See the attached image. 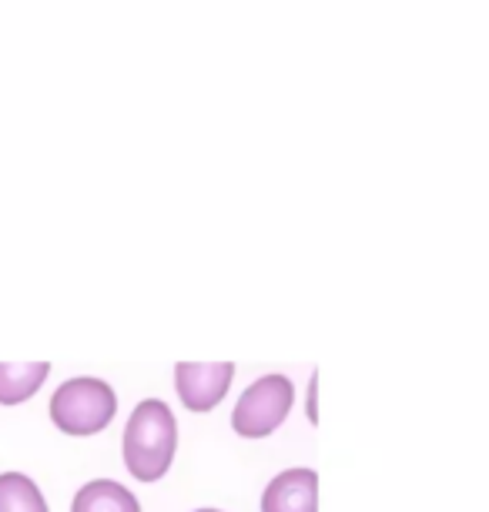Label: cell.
I'll return each mask as SVG.
<instances>
[{"label":"cell","instance_id":"obj_8","mask_svg":"<svg viewBox=\"0 0 489 512\" xmlns=\"http://www.w3.org/2000/svg\"><path fill=\"white\" fill-rule=\"evenodd\" d=\"M0 512H47V502L34 479L21 472H4L0 476Z\"/></svg>","mask_w":489,"mask_h":512},{"label":"cell","instance_id":"obj_2","mask_svg":"<svg viewBox=\"0 0 489 512\" xmlns=\"http://www.w3.org/2000/svg\"><path fill=\"white\" fill-rule=\"evenodd\" d=\"M118 412V395L104 379H71L54 392L51 419L67 436H94Z\"/></svg>","mask_w":489,"mask_h":512},{"label":"cell","instance_id":"obj_4","mask_svg":"<svg viewBox=\"0 0 489 512\" xmlns=\"http://www.w3.org/2000/svg\"><path fill=\"white\" fill-rule=\"evenodd\" d=\"M232 379H235L232 362H212V365L178 362L175 365V389L191 412H212L215 405L225 399Z\"/></svg>","mask_w":489,"mask_h":512},{"label":"cell","instance_id":"obj_6","mask_svg":"<svg viewBox=\"0 0 489 512\" xmlns=\"http://www.w3.org/2000/svg\"><path fill=\"white\" fill-rule=\"evenodd\" d=\"M71 512H141L131 489H124L114 479H94L78 496H74Z\"/></svg>","mask_w":489,"mask_h":512},{"label":"cell","instance_id":"obj_1","mask_svg":"<svg viewBox=\"0 0 489 512\" xmlns=\"http://www.w3.org/2000/svg\"><path fill=\"white\" fill-rule=\"evenodd\" d=\"M178 446V422L165 402L145 399L124 429V466L134 479L155 482L168 472Z\"/></svg>","mask_w":489,"mask_h":512},{"label":"cell","instance_id":"obj_5","mask_svg":"<svg viewBox=\"0 0 489 512\" xmlns=\"http://www.w3.org/2000/svg\"><path fill=\"white\" fill-rule=\"evenodd\" d=\"M262 512H319V476L312 469H289L268 482Z\"/></svg>","mask_w":489,"mask_h":512},{"label":"cell","instance_id":"obj_10","mask_svg":"<svg viewBox=\"0 0 489 512\" xmlns=\"http://www.w3.org/2000/svg\"><path fill=\"white\" fill-rule=\"evenodd\" d=\"M198 512H222V509H198Z\"/></svg>","mask_w":489,"mask_h":512},{"label":"cell","instance_id":"obj_9","mask_svg":"<svg viewBox=\"0 0 489 512\" xmlns=\"http://www.w3.org/2000/svg\"><path fill=\"white\" fill-rule=\"evenodd\" d=\"M309 419L315 422V379H312V385H309Z\"/></svg>","mask_w":489,"mask_h":512},{"label":"cell","instance_id":"obj_7","mask_svg":"<svg viewBox=\"0 0 489 512\" xmlns=\"http://www.w3.org/2000/svg\"><path fill=\"white\" fill-rule=\"evenodd\" d=\"M47 372H51L47 362H24V365L0 362V405L27 402L44 385Z\"/></svg>","mask_w":489,"mask_h":512},{"label":"cell","instance_id":"obj_3","mask_svg":"<svg viewBox=\"0 0 489 512\" xmlns=\"http://www.w3.org/2000/svg\"><path fill=\"white\" fill-rule=\"evenodd\" d=\"M295 389L285 375H262L245 389V395L235 405L232 425L238 436L245 439H265L272 436L278 425L285 422V415L292 409Z\"/></svg>","mask_w":489,"mask_h":512}]
</instances>
